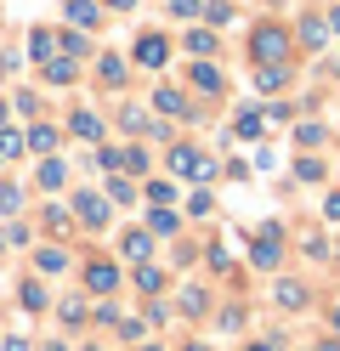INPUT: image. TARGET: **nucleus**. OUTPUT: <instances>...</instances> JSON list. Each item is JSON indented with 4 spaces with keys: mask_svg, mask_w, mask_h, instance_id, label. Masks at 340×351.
Returning <instances> with one entry per match:
<instances>
[{
    "mask_svg": "<svg viewBox=\"0 0 340 351\" xmlns=\"http://www.w3.org/2000/svg\"><path fill=\"white\" fill-rule=\"evenodd\" d=\"M256 57H261V69H284V57H289V34L284 29H256Z\"/></svg>",
    "mask_w": 340,
    "mask_h": 351,
    "instance_id": "nucleus-1",
    "label": "nucleus"
},
{
    "mask_svg": "<svg viewBox=\"0 0 340 351\" xmlns=\"http://www.w3.org/2000/svg\"><path fill=\"white\" fill-rule=\"evenodd\" d=\"M170 170H176V176H193V182H210V176H216V165L204 159L199 147H176V153H170Z\"/></svg>",
    "mask_w": 340,
    "mask_h": 351,
    "instance_id": "nucleus-2",
    "label": "nucleus"
},
{
    "mask_svg": "<svg viewBox=\"0 0 340 351\" xmlns=\"http://www.w3.org/2000/svg\"><path fill=\"white\" fill-rule=\"evenodd\" d=\"M165 57H170L165 34H142L136 40V62H142V69H165Z\"/></svg>",
    "mask_w": 340,
    "mask_h": 351,
    "instance_id": "nucleus-3",
    "label": "nucleus"
},
{
    "mask_svg": "<svg viewBox=\"0 0 340 351\" xmlns=\"http://www.w3.org/2000/svg\"><path fill=\"white\" fill-rule=\"evenodd\" d=\"M85 283H91L97 295H113V289H120V267H113V261H91V267H85Z\"/></svg>",
    "mask_w": 340,
    "mask_h": 351,
    "instance_id": "nucleus-4",
    "label": "nucleus"
},
{
    "mask_svg": "<svg viewBox=\"0 0 340 351\" xmlns=\"http://www.w3.org/2000/svg\"><path fill=\"white\" fill-rule=\"evenodd\" d=\"M278 238H284L278 227H267V232L256 238V250H249V255H256V267H278Z\"/></svg>",
    "mask_w": 340,
    "mask_h": 351,
    "instance_id": "nucleus-5",
    "label": "nucleus"
},
{
    "mask_svg": "<svg viewBox=\"0 0 340 351\" xmlns=\"http://www.w3.org/2000/svg\"><path fill=\"white\" fill-rule=\"evenodd\" d=\"M74 210H80V221H85V227H102V221H108V204L97 199V193H80V204H74Z\"/></svg>",
    "mask_w": 340,
    "mask_h": 351,
    "instance_id": "nucleus-6",
    "label": "nucleus"
},
{
    "mask_svg": "<svg viewBox=\"0 0 340 351\" xmlns=\"http://www.w3.org/2000/svg\"><path fill=\"white\" fill-rule=\"evenodd\" d=\"M278 306H284V312H301V306H306V283L284 278V283H278Z\"/></svg>",
    "mask_w": 340,
    "mask_h": 351,
    "instance_id": "nucleus-7",
    "label": "nucleus"
},
{
    "mask_svg": "<svg viewBox=\"0 0 340 351\" xmlns=\"http://www.w3.org/2000/svg\"><path fill=\"white\" fill-rule=\"evenodd\" d=\"M148 250H153V232H125V255L148 267Z\"/></svg>",
    "mask_w": 340,
    "mask_h": 351,
    "instance_id": "nucleus-8",
    "label": "nucleus"
},
{
    "mask_svg": "<svg viewBox=\"0 0 340 351\" xmlns=\"http://www.w3.org/2000/svg\"><path fill=\"white\" fill-rule=\"evenodd\" d=\"M136 289H142V295H159V289H165V272H159V267H136Z\"/></svg>",
    "mask_w": 340,
    "mask_h": 351,
    "instance_id": "nucleus-9",
    "label": "nucleus"
},
{
    "mask_svg": "<svg viewBox=\"0 0 340 351\" xmlns=\"http://www.w3.org/2000/svg\"><path fill=\"white\" fill-rule=\"evenodd\" d=\"M193 85L199 91H221V74L210 69V62H193Z\"/></svg>",
    "mask_w": 340,
    "mask_h": 351,
    "instance_id": "nucleus-10",
    "label": "nucleus"
},
{
    "mask_svg": "<svg viewBox=\"0 0 340 351\" xmlns=\"http://www.w3.org/2000/svg\"><path fill=\"white\" fill-rule=\"evenodd\" d=\"M153 102L165 108V114H193V108H188V97H181V91H170V85H165V91H159Z\"/></svg>",
    "mask_w": 340,
    "mask_h": 351,
    "instance_id": "nucleus-11",
    "label": "nucleus"
},
{
    "mask_svg": "<svg viewBox=\"0 0 340 351\" xmlns=\"http://www.w3.org/2000/svg\"><path fill=\"white\" fill-rule=\"evenodd\" d=\"M63 182H68V165L45 159V165H40V187H63Z\"/></svg>",
    "mask_w": 340,
    "mask_h": 351,
    "instance_id": "nucleus-12",
    "label": "nucleus"
},
{
    "mask_svg": "<svg viewBox=\"0 0 340 351\" xmlns=\"http://www.w3.org/2000/svg\"><path fill=\"white\" fill-rule=\"evenodd\" d=\"M34 267H40V272H63V267H68V250H40Z\"/></svg>",
    "mask_w": 340,
    "mask_h": 351,
    "instance_id": "nucleus-13",
    "label": "nucleus"
},
{
    "mask_svg": "<svg viewBox=\"0 0 340 351\" xmlns=\"http://www.w3.org/2000/svg\"><path fill=\"white\" fill-rule=\"evenodd\" d=\"M301 40H306V46L317 51V46L329 40V23H317V17H306V23H301Z\"/></svg>",
    "mask_w": 340,
    "mask_h": 351,
    "instance_id": "nucleus-14",
    "label": "nucleus"
},
{
    "mask_svg": "<svg viewBox=\"0 0 340 351\" xmlns=\"http://www.w3.org/2000/svg\"><path fill=\"white\" fill-rule=\"evenodd\" d=\"M68 17H74L80 29H91L97 23V6H91V0H68Z\"/></svg>",
    "mask_w": 340,
    "mask_h": 351,
    "instance_id": "nucleus-15",
    "label": "nucleus"
},
{
    "mask_svg": "<svg viewBox=\"0 0 340 351\" xmlns=\"http://www.w3.org/2000/svg\"><path fill=\"white\" fill-rule=\"evenodd\" d=\"M188 51H193V57H210V51H216V34L193 29V34H188Z\"/></svg>",
    "mask_w": 340,
    "mask_h": 351,
    "instance_id": "nucleus-16",
    "label": "nucleus"
},
{
    "mask_svg": "<svg viewBox=\"0 0 340 351\" xmlns=\"http://www.w3.org/2000/svg\"><path fill=\"white\" fill-rule=\"evenodd\" d=\"M29 142H34L40 153H52V147H57V130H52V125H34V130H29Z\"/></svg>",
    "mask_w": 340,
    "mask_h": 351,
    "instance_id": "nucleus-17",
    "label": "nucleus"
},
{
    "mask_svg": "<svg viewBox=\"0 0 340 351\" xmlns=\"http://www.w3.org/2000/svg\"><path fill=\"white\" fill-rule=\"evenodd\" d=\"M74 130H80L85 142H97V136H102V125H97V114H74Z\"/></svg>",
    "mask_w": 340,
    "mask_h": 351,
    "instance_id": "nucleus-18",
    "label": "nucleus"
},
{
    "mask_svg": "<svg viewBox=\"0 0 340 351\" xmlns=\"http://www.w3.org/2000/svg\"><path fill=\"white\" fill-rule=\"evenodd\" d=\"M148 232H159V238H170V232H176V215H170V210H153V221H148Z\"/></svg>",
    "mask_w": 340,
    "mask_h": 351,
    "instance_id": "nucleus-19",
    "label": "nucleus"
},
{
    "mask_svg": "<svg viewBox=\"0 0 340 351\" xmlns=\"http://www.w3.org/2000/svg\"><path fill=\"white\" fill-rule=\"evenodd\" d=\"M284 80H289V69H261V74H256V85H261V91H278Z\"/></svg>",
    "mask_w": 340,
    "mask_h": 351,
    "instance_id": "nucleus-20",
    "label": "nucleus"
},
{
    "mask_svg": "<svg viewBox=\"0 0 340 351\" xmlns=\"http://www.w3.org/2000/svg\"><path fill=\"white\" fill-rule=\"evenodd\" d=\"M23 306H29V312H45V289L40 283H23Z\"/></svg>",
    "mask_w": 340,
    "mask_h": 351,
    "instance_id": "nucleus-21",
    "label": "nucleus"
},
{
    "mask_svg": "<svg viewBox=\"0 0 340 351\" xmlns=\"http://www.w3.org/2000/svg\"><path fill=\"white\" fill-rule=\"evenodd\" d=\"M45 80H74V62H63V57H52V62H45Z\"/></svg>",
    "mask_w": 340,
    "mask_h": 351,
    "instance_id": "nucleus-22",
    "label": "nucleus"
},
{
    "mask_svg": "<svg viewBox=\"0 0 340 351\" xmlns=\"http://www.w3.org/2000/svg\"><path fill=\"white\" fill-rule=\"evenodd\" d=\"M204 17L221 29V23H233V6H227V0H216V6H204Z\"/></svg>",
    "mask_w": 340,
    "mask_h": 351,
    "instance_id": "nucleus-23",
    "label": "nucleus"
},
{
    "mask_svg": "<svg viewBox=\"0 0 340 351\" xmlns=\"http://www.w3.org/2000/svg\"><path fill=\"white\" fill-rule=\"evenodd\" d=\"M295 142H301V147H317V142H324V125H301V130H295Z\"/></svg>",
    "mask_w": 340,
    "mask_h": 351,
    "instance_id": "nucleus-24",
    "label": "nucleus"
},
{
    "mask_svg": "<svg viewBox=\"0 0 340 351\" xmlns=\"http://www.w3.org/2000/svg\"><path fill=\"white\" fill-rule=\"evenodd\" d=\"M148 199H153V204H159V210H165V204H170V199H176V187H170V182H153V187H148Z\"/></svg>",
    "mask_w": 340,
    "mask_h": 351,
    "instance_id": "nucleus-25",
    "label": "nucleus"
},
{
    "mask_svg": "<svg viewBox=\"0 0 340 351\" xmlns=\"http://www.w3.org/2000/svg\"><path fill=\"white\" fill-rule=\"evenodd\" d=\"M295 176H301V182H324V165H317V159H301V165H295Z\"/></svg>",
    "mask_w": 340,
    "mask_h": 351,
    "instance_id": "nucleus-26",
    "label": "nucleus"
},
{
    "mask_svg": "<svg viewBox=\"0 0 340 351\" xmlns=\"http://www.w3.org/2000/svg\"><path fill=\"white\" fill-rule=\"evenodd\" d=\"M120 335H125V340H142L148 323H142V317H120Z\"/></svg>",
    "mask_w": 340,
    "mask_h": 351,
    "instance_id": "nucleus-27",
    "label": "nucleus"
},
{
    "mask_svg": "<svg viewBox=\"0 0 340 351\" xmlns=\"http://www.w3.org/2000/svg\"><path fill=\"white\" fill-rule=\"evenodd\" d=\"M40 62H52V34H45V29H34V46H29Z\"/></svg>",
    "mask_w": 340,
    "mask_h": 351,
    "instance_id": "nucleus-28",
    "label": "nucleus"
},
{
    "mask_svg": "<svg viewBox=\"0 0 340 351\" xmlns=\"http://www.w3.org/2000/svg\"><path fill=\"white\" fill-rule=\"evenodd\" d=\"M102 80L120 85V80H125V62H120V57H102Z\"/></svg>",
    "mask_w": 340,
    "mask_h": 351,
    "instance_id": "nucleus-29",
    "label": "nucleus"
},
{
    "mask_svg": "<svg viewBox=\"0 0 340 351\" xmlns=\"http://www.w3.org/2000/svg\"><path fill=\"white\" fill-rule=\"evenodd\" d=\"M63 51H68V57H85L91 46H85V34H63Z\"/></svg>",
    "mask_w": 340,
    "mask_h": 351,
    "instance_id": "nucleus-30",
    "label": "nucleus"
},
{
    "mask_svg": "<svg viewBox=\"0 0 340 351\" xmlns=\"http://www.w3.org/2000/svg\"><path fill=\"white\" fill-rule=\"evenodd\" d=\"M238 136H261V114H238Z\"/></svg>",
    "mask_w": 340,
    "mask_h": 351,
    "instance_id": "nucleus-31",
    "label": "nucleus"
},
{
    "mask_svg": "<svg viewBox=\"0 0 340 351\" xmlns=\"http://www.w3.org/2000/svg\"><path fill=\"white\" fill-rule=\"evenodd\" d=\"M0 153H12V159L23 153V136H17V130H0Z\"/></svg>",
    "mask_w": 340,
    "mask_h": 351,
    "instance_id": "nucleus-32",
    "label": "nucleus"
},
{
    "mask_svg": "<svg viewBox=\"0 0 340 351\" xmlns=\"http://www.w3.org/2000/svg\"><path fill=\"white\" fill-rule=\"evenodd\" d=\"M0 210H6V215L23 210V193H17V187H0Z\"/></svg>",
    "mask_w": 340,
    "mask_h": 351,
    "instance_id": "nucleus-33",
    "label": "nucleus"
},
{
    "mask_svg": "<svg viewBox=\"0 0 340 351\" xmlns=\"http://www.w3.org/2000/svg\"><path fill=\"white\" fill-rule=\"evenodd\" d=\"M63 323H85V300H68L63 306Z\"/></svg>",
    "mask_w": 340,
    "mask_h": 351,
    "instance_id": "nucleus-34",
    "label": "nucleus"
},
{
    "mask_svg": "<svg viewBox=\"0 0 340 351\" xmlns=\"http://www.w3.org/2000/svg\"><path fill=\"white\" fill-rule=\"evenodd\" d=\"M170 12H176V17H193V12H199V0H170Z\"/></svg>",
    "mask_w": 340,
    "mask_h": 351,
    "instance_id": "nucleus-35",
    "label": "nucleus"
},
{
    "mask_svg": "<svg viewBox=\"0 0 340 351\" xmlns=\"http://www.w3.org/2000/svg\"><path fill=\"white\" fill-rule=\"evenodd\" d=\"M324 215H329V221H340V193H329V204H324Z\"/></svg>",
    "mask_w": 340,
    "mask_h": 351,
    "instance_id": "nucleus-36",
    "label": "nucleus"
},
{
    "mask_svg": "<svg viewBox=\"0 0 340 351\" xmlns=\"http://www.w3.org/2000/svg\"><path fill=\"white\" fill-rule=\"evenodd\" d=\"M0 351H29V340H6V346H0Z\"/></svg>",
    "mask_w": 340,
    "mask_h": 351,
    "instance_id": "nucleus-37",
    "label": "nucleus"
},
{
    "mask_svg": "<svg viewBox=\"0 0 340 351\" xmlns=\"http://www.w3.org/2000/svg\"><path fill=\"white\" fill-rule=\"evenodd\" d=\"M244 351H278V346H272V340H256V346H244Z\"/></svg>",
    "mask_w": 340,
    "mask_h": 351,
    "instance_id": "nucleus-38",
    "label": "nucleus"
},
{
    "mask_svg": "<svg viewBox=\"0 0 340 351\" xmlns=\"http://www.w3.org/2000/svg\"><path fill=\"white\" fill-rule=\"evenodd\" d=\"M108 6H113V12H131V6H136V0H108Z\"/></svg>",
    "mask_w": 340,
    "mask_h": 351,
    "instance_id": "nucleus-39",
    "label": "nucleus"
},
{
    "mask_svg": "<svg viewBox=\"0 0 340 351\" xmlns=\"http://www.w3.org/2000/svg\"><path fill=\"white\" fill-rule=\"evenodd\" d=\"M40 351H63V340H45V346H40Z\"/></svg>",
    "mask_w": 340,
    "mask_h": 351,
    "instance_id": "nucleus-40",
    "label": "nucleus"
},
{
    "mask_svg": "<svg viewBox=\"0 0 340 351\" xmlns=\"http://www.w3.org/2000/svg\"><path fill=\"white\" fill-rule=\"evenodd\" d=\"M329 29H340V6H335V12H329Z\"/></svg>",
    "mask_w": 340,
    "mask_h": 351,
    "instance_id": "nucleus-41",
    "label": "nucleus"
},
{
    "mask_svg": "<svg viewBox=\"0 0 340 351\" xmlns=\"http://www.w3.org/2000/svg\"><path fill=\"white\" fill-rule=\"evenodd\" d=\"M188 351H210V346H199V340H193V346H188Z\"/></svg>",
    "mask_w": 340,
    "mask_h": 351,
    "instance_id": "nucleus-42",
    "label": "nucleus"
},
{
    "mask_svg": "<svg viewBox=\"0 0 340 351\" xmlns=\"http://www.w3.org/2000/svg\"><path fill=\"white\" fill-rule=\"evenodd\" d=\"M0 119H6V102H0Z\"/></svg>",
    "mask_w": 340,
    "mask_h": 351,
    "instance_id": "nucleus-43",
    "label": "nucleus"
},
{
    "mask_svg": "<svg viewBox=\"0 0 340 351\" xmlns=\"http://www.w3.org/2000/svg\"><path fill=\"white\" fill-rule=\"evenodd\" d=\"M85 351H102V346H85Z\"/></svg>",
    "mask_w": 340,
    "mask_h": 351,
    "instance_id": "nucleus-44",
    "label": "nucleus"
},
{
    "mask_svg": "<svg viewBox=\"0 0 340 351\" xmlns=\"http://www.w3.org/2000/svg\"><path fill=\"white\" fill-rule=\"evenodd\" d=\"M335 328H340V312H335Z\"/></svg>",
    "mask_w": 340,
    "mask_h": 351,
    "instance_id": "nucleus-45",
    "label": "nucleus"
},
{
    "mask_svg": "<svg viewBox=\"0 0 340 351\" xmlns=\"http://www.w3.org/2000/svg\"><path fill=\"white\" fill-rule=\"evenodd\" d=\"M0 250H6V238H0Z\"/></svg>",
    "mask_w": 340,
    "mask_h": 351,
    "instance_id": "nucleus-46",
    "label": "nucleus"
},
{
    "mask_svg": "<svg viewBox=\"0 0 340 351\" xmlns=\"http://www.w3.org/2000/svg\"><path fill=\"white\" fill-rule=\"evenodd\" d=\"M0 74H6V62H0Z\"/></svg>",
    "mask_w": 340,
    "mask_h": 351,
    "instance_id": "nucleus-47",
    "label": "nucleus"
},
{
    "mask_svg": "<svg viewBox=\"0 0 340 351\" xmlns=\"http://www.w3.org/2000/svg\"><path fill=\"white\" fill-rule=\"evenodd\" d=\"M148 351H159V346H148Z\"/></svg>",
    "mask_w": 340,
    "mask_h": 351,
    "instance_id": "nucleus-48",
    "label": "nucleus"
}]
</instances>
